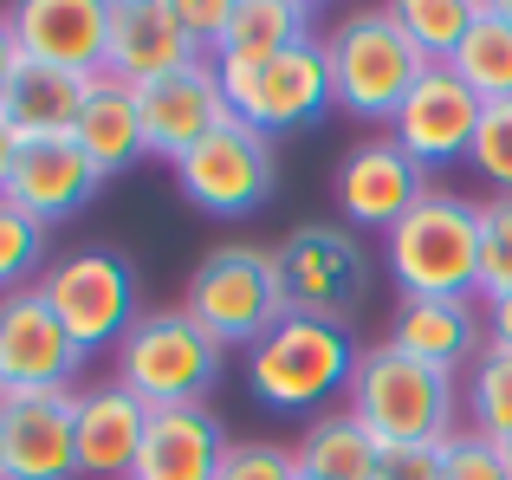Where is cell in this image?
<instances>
[{
    "label": "cell",
    "mask_w": 512,
    "mask_h": 480,
    "mask_svg": "<svg viewBox=\"0 0 512 480\" xmlns=\"http://www.w3.org/2000/svg\"><path fill=\"white\" fill-rule=\"evenodd\" d=\"M350 416L376 435L383 448H409V442H454L461 422V377L435 364H415L396 344H370L357 357L350 377Z\"/></svg>",
    "instance_id": "6da1fadb"
},
{
    "label": "cell",
    "mask_w": 512,
    "mask_h": 480,
    "mask_svg": "<svg viewBox=\"0 0 512 480\" xmlns=\"http://www.w3.org/2000/svg\"><path fill=\"white\" fill-rule=\"evenodd\" d=\"M383 266L402 299H467L480 279V202L428 189L383 234Z\"/></svg>",
    "instance_id": "7a4b0ae2"
},
{
    "label": "cell",
    "mask_w": 512,
    "mask_h": 480,
    "mask_svg": "<svg viewBox=\"0 0 512 480\" xmlns=\"http://www.w3.org/2000/svg\"><path fill=\"white\" fill-rule=\"evenodd\" d=\"M357 357L363 351H357V338H350V325H325V318L292 312L247 351L253 403L279 409V416H318L331 396L350 390Z\"/></svg>",
    "instance_id": "3957f363"
},
{
    "label": "cell",
    "mask_w": 512,
    "mask_h": 480,
    "mask_svg": "<svg viewBox=\"0 0 512 480\" xmlns=\"http://www.w3.org/2000/svg\"><path fill=\"white\" fill-rule=\"evenodd\" d=\"M325 65H331V104L363 124H389L415 85H422L428 59L409 46L396 13H350L325 33Z\"/></svg>",
    "instance_id": "277c9868"
},
{
    "label": "cell",
    "mask_w": 512,
    "mask_h": 480,
    "mask_svg": "<svg viewBox=\"0 0 512 480\" xmlns=\"http://www.w3.org/2000/svg\"><path fill=\"white\" fill-rule=\"evenodd\" d=\"M214 72H221L234 124L260 130V137H286V130H305L331 111V65L318 33L273 52V59H214Z\"/></svg>",
    "instance_id": "5b68a950"
},
{
    "label": "cell",
    "mask_w": 512,
    "mask_h": 480,
    "mask_svg": "<svg viewBox=\"0 0 512 480\" xmlns=\"http://www.w3.org/2000/svg\"><path fill=\"white\" fill-rule=\"evenodd\" d=\"M117 383L150 409H188L221 383V344L175 305V312H143L130 338L117 344Z\"/></svg>",
    "instance_id": "8992f818"
},
{
    "label": "cell",
    "mask_w": 512,
    "mask_h": 480,
    "mask_svg": "<svg viewBox=\"0 0 512 480\" xmlns=\"http://www.w3.org/2000/svg\"><path fill=\"white\" fill-rule=\"evenodd\" d=\"M182 312L195 318L201 331H208L214 344H260L266 331L279 325V318H292L286 312V286H279V266H273V253H260V247H214L208 260L188 273V299H182Z\"/></svg>",
    "instance_id": "52a82bcc"
},
{
    "label": "cell",
    "mask_w": 512,
    "mask_h": 480,
    "mask_svg": "<svg viewBox=\"0 0 512 480\" xmlns=\"http://www.w3.org/2000/svg\"><path fill=\"white\" fill-rule=\"evenodd\" d=\"M279 286H286V312L325 318V325H350L370 299V253L363 240L338 228V221H305L273 247Z\"/></svg>",
    "instance_id": "ba28073f"
},
{
    "label": "cell",
    "mask_w": 512,
    "mask_h": 480,
    "mask_svg": "<svg viewBox=\"0 0 512 480\" xmlns=\"http://www.w3.org/2000/svg\"><path fill=\"white\" fill-rule=\"evenodd\" d=\"M46 305L59 312V325L78 338V351H104V344H124L130 325L143 318V299H137V266L124 260L117 247H78L65 260L46 266L39 279Z\"/></svg>",
    "instance_id": "9c48e42d"
},
{
    "label": "cell",
    "mask_w": 512,
    "mask_h": 480,
    "mask_svg": "<svg viewBox=\"0 0 512 480\" xmlns=\"http://www.w3.org/2000/svg\"><path fill=\"white\" fill-rule=\"evenodd\" d=\"M175 189L214 221H240L273 195V137L247 124H221L201 150L175 163Z\"/></svg>",
    "instance_id": "30bf717a"
},
{
    "label": "cell",
    "mask_w": 512,
    "mask_h": 480,
    "mask_svg": "<svg viewBox=\"0 0 512 480\" xmlns=\"http://www.w3.org/2000/svg\"><path fill=\"white\" fill-rule=\"evenodd\" d=\"M0 474L7 480H78L72 390H0Z\"/></svg>",
    "instance_id": "8fae6325"
},
{
    "label": "cell",
    "mask_w": 512,
    "mask_h": 480,
    "mask_svg": "<svg viewBox=\"0 0 512 480\" xmlns=\"http://www.w3.org/2000/svg\"><path fill=\"white\" fill-rule=\"evenodd\" d=\"M78 370H85V351L59 325L46 292H7L0 299V390H72Z\"/></svg>",
    "instance_id": "7c38bea8"
},
{
    "label": "cell",
    "mask_w": 512,
    "mask_h": 480,
    "mask_svg": "<svg viewBox=\"0 0 512 480\" xmlns=\"http://www.w3.org/2000/svg\"><path fill=\"white\" fill-rule=\"evenodd\" d=\"M480 111H487V104H480L448 65H428L422 85H415L409 98H402V111L389 117V137H396L422 169H454V163L474 156Z\"/></svg>",
    "instance_id": "4fadbf2b"
},
{
    "label": "cell",
    "mask_w": 512,
    "mask_h": 480,
    "mask_svg": "<svg viewBox=\"0 0 512 480\" xmlns=\"http://www.w3.org/2000/svg\"><path fill=\"white\" fill-rule=\"evenodd\" d=\"M428 195V169L396 137H363L338 163V215L344 228H396Z\"/></svg>",
    "instance_id": "5bb4252c"
},
{
    "label": "cell",
    "mask_w": 512,
    "mask_h": 480,
    "mask_svg": "<svg viewBox=\"0 0 512 480\" xmlns=\"http://www.w3.org/2000/svg\"><path fill=\"white\" fill-rule=\"evenodd\" d=\"M137 104H143V143H150V156H163V163H182V156L201 150L221 124H234L214 59L188 65V72H175V78H156V85H143Z\"/></svg>",
    "instance_id": "9a60e30c"
},
{
    "label": "cell",
    "mask_w": 512,
    "mask_h": 480,
    "mask_svg": "<svg viewBox=\"0 0 512 480\" xmlns=\"http://www.w3.org/2000/svg\"><path fill=\"white\" fill-rule=\"evenodd\" d=\"M201 39L175 20V0H111V52H104V72L124 78V85H156L175 78L188 65H201Z\"/></svg>",
    "instance_id": "2e32d148"
},
{
    "label": "cell",
    "mask_w": 512,
    "mask_h": 480,
    "mask_svg": "<svg viewBox=\"0 0 512 480\" xmlns=\"http://www.w3.org/2000/svg\"><path fill=\"white\" fill-rule=\"evenodd\" d=\"M20 59L59 65V72L98 78L104 52H111V0H26L7 13Z\"/></svg>",
    "instance_id": "e0dca14e"
},
{
    "label": "cell",
    "mask_w": 512,
    "mask_h": 480,
    "mask_svg": "<svg viewBox=\"0 0 512 480\" xmlns=\"http://www.w3.org/2000/svg\"><path fill=\"white\" fill-rule=\"evenodd\" d=\"M98 189H104L98 163L72 137H26L20 156H13V176H7V202L26 208L33 221H46V228L85 215L98 202Z\"/></svg>",
    "instance_id": "ac0fdd59"
},
{
    "label": "cell",
    "mask_w": 512,
    "mask_h": 480,
    "mask_svg": "<svg viewBox=\"0 0 512 480\" xmlns=\"http://www.w3.org/2000/svg\"><path fill=\"white\" fill-rule=\"evenodd\" d=\"M78 409V474L85 480H130L143 455V435H150V403L124 390V383H91V390H72Z\"/></svg>",
    "instance_id": "d6986e66"
},
{
    "label": "cell",
    "mask_w": 512,
    "mask_h": 480,
    "mask_svg": "<svg viewBox=\"0 0 512 480\" xmlns=\"http://www.w3.org/2000/svg\"><path fill=\"white\" fill-rule=\"evenodd\" d=\"M227 429L214 422L208 403L188 409H150V435H143V455L130 480H214L227 461Z\"/></svg>",
    "instance_id": "ffe728a7"
},
{
    "label": "cell",
    "mask_w": 512,
    "mask_h": 480,
    "mask_svg": "<svg viewBox=\"0 0 512 480\" xmlns=\"http://www.w3.org/2000/svg\"><path fill=\"white\" fill-rule=\"evenodd\" d=\"M389 344L409 351L415 364L461 377V364H480V351H487V318L474 312V299H402Z\"/></svg>",
    "instance_id": "44dd1931"
},
{
    "label": "cell",
    "mask_w": 512,
    "mask_h": 480,
    "mask_svg": "<svg viewBox=\"0 0 512 480\" xmlns=\"http://www.w3.org/2000/svg\"><path fill=\"white\" fill-rule=\"evenodd\" d=\"M72 143L98 163V176H124L130 163H143L150 156V143H143V104H137V85H124V78L98 72L85 91V111H78V130Z\"/></svg>",
    "instance_id": "7402d4cb"
},
{
    "label": "cell",
    "mask_w": 512,
    "mask_h": 480,
    "mask_svg": "<svg viewBox=\"0 0 512 480\" xmlns=\"http://www.w3.org/2000/svg\"><path fill=\"white\" fill-rule=\"evenodd\" d=\"M85 91H91V78L59 72V65L20 59L7 98H0V117L20 130V143L26 137H72V130H78V111H85Z\"/></svg>",
    "instance_id": "603a6c76"
},
{
    "label": "cell",
    "mask_w": 512,
    "mask_h": 480,
    "mask_svg": "<svg viewBox=\"0 0 512 480\" xmlns=\"http://www.w3.org/2000/svg\"><path fill=\"white\" fill-rule=\"evenodd\" d=\"M376 455H383V442H376L350 409L312 416L305 442L292 448L299 474H312V480H376Z\"/></svg>",
    "instance_id": "cb8c5ba5"
},
{
    "label": "cell",
    "mask_w": 512,
    "mask_h": 480,
    "mask_svg": "<svg viewBox=\"0 0 512 480\" xmlns=\"http://www.w3.org/2000/svg\"><path fill=\"white\" fill-rule=\"evenodd\" d=\"M299 39H312V7H299V0H234L221 39H214V59H273Z\"/></svg>",
    "instance_id": "d4e9b609"
},
{
    "label": "cell",
    "mask_w": 512,
    "mask_h": 480,
    "mask_svg": "<svg viewBox=\"0 0 512 480\" xmlns=\"http://www.w3.org/2000/svg\"><path fill=\"white\" fill-rule=\"evenodd\" d=\"M448 72L461 78V85L474 91L480 104H500V98H512V20L500 13V0L474 13V26H467L461 52L448 59Z\"/></svg>",
    "instance_id": "484cf974"
},
{
    "label": "cell",
    "mask_w": 512,
    "mask_h": 480,
    "mask_svg": "<svg viewBox=\"0 0 512 480\" xmlns=\"http://www.w3.org/2000/svg\"><path fill=\"white\" fill-rule=\"evenodd\" d=\"M396 13V26L409 33V46L422 52L428 65H448L454 52H461V39H467V26H474V0H402V7H389Z\"/></svg>",
    "instance_id": "4316f807"
},
{
    "label": "cell",
    "mask_w": 512,
    "mask_h": 480,
    "mask_svg": "<svg viewBox=\"0 0 512 480\" xmlns=\"http://www.w3.org/2000/svg\"><path fill=\"white\" fill-rule=\"evenodd\" d=\"M467 422L487 442H512V351H480V364L467 370Z\"/></svg>",
    "instance_id": "83f0119b"
},
{
    "label": "cell",
    "mask_w": 512,
    "mask_h": 480,
    "mask_svg": "<svg viewBox=\"0 0 512 480\" xmlns=\"http://www.w3.org/2000/svg\"><path fill=\"white\" fill-rule=\"evenodd\" d=\"M46 247H52L46 221H33L26 208L0 195V299L26 292V279H46Z\"/></svg>",
    "instance_id": "f1b7e54d"
},
{
    "label": "cell",
    "mask_w": 512,
    "mask_h": 480,
    "mask_svg": "<svg viewBox=\"0 0 512 480\" xmlns=\"http://www.w3.org/2000/svg\"><path fill=\"white\" fill-rule=\"evenodd\" d=\"M480 299H506L512 292V195L480 202Z\"/></svg>",
    "instance_id": "f546056e"
},
{
    "label": "cell",
    "mask_w": 512,
    "mask_h": 480,
    "mask_svg": "<svg viewBox=\"0 0 512 480\" xmlns=\"http://www.w3.org/2000/svg\"><path fill=\"white\" fill-rule=\"evenodd\" d=\"M467 163H474L500 195H512V98H500V104H487V111H480L474 156H467Z\"/></svg>",
    "instance_id": "4dcf8cb0"
},
{
    "label": "cell",
    "mask_w": 512,
    "mask_h": 480,
    "mask_svg": "<svg viewBox=\"0 0 512 480\" xmlns=\"http://www.w3.org/2000/svg\"><path fill=\"white\" fill-rule=\"evenodd\" d=\"M214 480H299V461H292V448L273 442H234Z\"/></svg>",
    "instance_id": "1f68e13d"
},
{
    "label": "cell",
    "mask_w": 512,
    "mask_h": 480,
    "mask_svg": "<svg viewBox=\"0 0 512 480\" xmlns=\"http://www.w3.org/2000/svg\"><path fill=\"white\" fill-rule=\"evenodd\" d=\"M448 480H512V461L500 442H487V435H454L448 442Z\"/></svg>",
    "instance_id": "d6a6232c"
},
{
    "label": "cell",
    "mask_w": 512,
    "mask_h": 480,
    "mask_svg": "<svg viewBox=\"0 0 512 480\" xmlns=\"http://www.w3.org/2000/svg\"><path fill=\"white\" fill-rule=\"evenodd\" d=\"M376 480H448V442H409L376 455Z\"/></svg>",
    "instance_id": "836d02e7"
},
{
    "label": "cell",
    "mask_w": 512,
    "mask_h": 480,
    "mask_svg": "<svg viewBox=\"0 0 512 480\" xmlns=\"http://www.w3.org/2000/svg\"><path fill=\"white\" fill-rule=\"evenodd\" d=\"M227 13H234V0H175V20H182L201 46H214V39H221Z\"/></svg>",
    "instance_id": "e575fe53"
},
{
    "label": "cell",
    "mask_w": 512,
    "mask_h": 480,
    "mask_svg": "<svg viewBox=\"0 0 512 480\" xmlns=\"http://www.w3.org/2000/svg\"><path fill=\"white\" fill-rule=\"evenodd\" d=\"M487 351H512V292L487 299Z\"/></svg>",
    "instance_id": "d590c367"
},
{
    "label": "cell",
    "mask_w": 512,
    "mask_h": 480,
    "mask_svg": "<svg viewBox=\"0 0 512 480\" xmlns=\"http://www.w3.org/2000/svg\"><path fill=\"white\" fill-rule=\"evenodd\" d=\"M13 72H20V39H13V20L0 13V98H7Z\"/></svg>",
    "instance_id": "8d00e7d4"
},
{
    "label": "cell",
    "mask_w": 512,
    "mask_h": 480,
    "mask_svg": "<svg viewBox=\"0 0 512 480\" xmlns=\"http://www.w3.org/2000/svg\"><path fill=\"white\" fill-rule=\"evenodd\" d=\"M13 156H20V130L0 117V195H7V176H13Z\"/></svg>",
    "instance_id": "74e56055"
},
{
    "label": "cell",
    "mask_w": 512,
    "mask_h": 480,
    "mask_svg": "<svg viewBox=\"0 0 512 480\" xmlns=\"http://www.w3.org/2000/svg\"><path fill=\"white\" fill-rule=\"evenodd\" d=\"M500 13H506V20H512V0H500Z\"/></svg>",
    "instance_id": "f35d334b"
},
{
    "label": "cell",
    "mask_w": 512,
    "mask_h": 480,
    "mask_svg": "<svg viewBox=\"0 0 512 480\" xmlns=\"http://www.w3.org/2000/svg\"><path fill=\"white\" fill-rule=\"evenodd\" d=\"M506 461H512V442H506Z\"/></svg>",
    "instance_id": "ab89813d"
},
{
    "label": "cell",
    "mask_w": 512,
    "mask_h": 480,
    "mask_svg": "<svg viewBox=\"0 0 512 480\" xmlns=\"http://www.w3.org/2000/svg\"><path fill=\"white\" fill-rule=\"evenodd\" d=\"M299 480H312V474H299Z\"/></svg>",
    "instance_id": "60d3db41"
},
{
    "label": "cell",
    "mask_w": 512,
    "mask_h": 480,
    "mask_svg": "<svg viewBox=\"0 0 512 480\" xmlns=\"http://www.w3.org/2000/svg\"><path fill=\"white\" fill-rule=\"evenodd\" d=\"M0 480H7V474H0Z\"/></svg>",
    "instance_id": "b9f144b4"
}]
</instances>
